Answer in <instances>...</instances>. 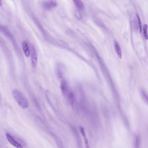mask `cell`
<instances>
[{
  "label": "cell",
  "mask_w": 148,
  "mask_h": 148,
  "mask_svg": "<svg viewBox=\"0 0 148 148\" xmlns=\"http://www.w3.org/2000/svg\"><path fill=\"white\" fill-rule=\"evenodd\" d=\"M12 94L16 101L21 107L23 109H26L28 107V101L22 92L15 89H13L12 91Z\"/></svg>",
  "instance_id": "1"
},
{
  "label": "cell",
  "mask_w": 148,
  "mask_h": 148,
  "mask_svg": "<svg viewBox=\"0 0 148 148\" xmlns=\"http://www.w3.org/2000/svg\"><path fill=\"white\" fill-rule=\"evenodd\" d=\"M6 137L8 142L13 146L17 148H22L23 147L21 144L15 138L12 137L10 134L8 133H6Z\"/></svg>",
  "instance_id": "2"
},
{
  "label": "cell",
  "mask_w": 148,
  "mask_h": 148,
  "mask_svg": "<svg viewBox=\"0 0 148 148\" xmlns=\"http://www.w3.org/2000/svg\"><path fill=\"white\" fill-rule=\"evenodd\" d=\"M31 61L33 68H36L37 63V53L34 46L31 47Z\"/></svg>",
  "instance_id": "3"
},
{
  "label": "cell",
  "mask_w": 148,
  "mask_h": 148,
  "mask_svg": "<svg viewBox=\"0 0 148 148\" xmlns=\"http://www.w3.org/2000/svg\"><path fill=\"white\" fill-rule=\"evenodd\" d=\"M57 5L55 0H50L47 1H44L43 3L42 6L46 10H49L56 7Z\"/></svg>",
  "instance_id": "4"
},
{
  "label": "cell",
  "mask_w": 148,
  "mask_h": 148,
  "mask_svg": "<svg viewBox=\"0 0 148 148\" xmlns=\"http://www.w3.org/2000/svg\"><path fill=\"white\" fill-rule=\"evenodd\" d=\"M22 47L24 54L27 57H29L30 55V50H29V46L26 41H23L22 43Z\"/></svg>",
  "instance_id": "5"
},
{
  "label": "cell",
  "mask_w": 148,
  "mask_h": 148,
  "mask_svg": "<svg viewBox=\"0 0 148 148\" xmlns=\"http://www.w3.org/2000/svg\"><path fill=\"white\" fill-rule=\"evenodd\" d=\"M114 46L118 56L120 59H121L122 57V53L121 47L119 43L116 40H114Z\"/></svg>",
  "instance_id": "6"
},
{
  "label": "cell",
  "mask_w": 148,
  "mask_h": 148,
  "mask_svg": "<svg viewBox=\"0 0 148 148\" xmlns=\"http://www.w3.org/2000/svg\"><path fill=\"white\" fill-rule=\"evenodd\" d=\"M75 5L79 10L83 11L85 9L84 4L81 0H73Z\"/></svg>",
  "instance_id": "7"
},
{
  "label": "cell",
  "mask_w": 148,
  "mask_h": 148,
  "mask_svg": "<svg viewBox=\"0 0 148 148\" xmlns=\"http://www.w3.org/2000/svg\"><path fill=\"white\" fill-rule=\"evenodd\" d=\"M60 88L63 94L66 95L68 91V86L66 81L63 80L61 81Z\"/></svg>",
  "instance_id": "8"
},
{
  "label": "cell",
  "mask_w": 148,
  "mask_h": 148,
  "mask_svg": "<svg viewBox=\"0 0 148 148\" xmlns=\"http://www.w3.org/2000/svg\"><path fill=\"white\" fill-rule=\"evenodd\" d=\"M68 99L69 101V103L71 105H73L75 102V96L72 92H70L68 93Z\"/></svg>",
  "instance_id": "9"
},
{
  "label": "cell",
  "mask_w": 148,
  "mask_h": 148,
  "mask_svg": "<svg viewBox=\"0 0 148 148\" xmlns=\"http://www.w3.org/2000/svg\"><path fill=\"white\" fill-rule=\"evenodd\" d=\"M148 26L147 24H145L143 27V35L145 39H146V40H148Z\"/></svg>",
  "instance_id": "10"
},
{
  "label": "cell",
  "mask_w": 148,
  "mask_h": 148,
  "mask_svg": "<svg viewBox=\"0 0 148 148\" xmlns=\"http://www.w3.org/2000/svg\"><path fill=\"white\" fill-rule=\"evenodd\" d=\"M80 130L81 133H82V134L83 136V137L84 138L85 142V144L86 145H88V141L87 139L86 136V133L85 132L84 129L83 128V127H81L80 128Z\"/></svg>",
  "instance_id": "11"
},
{
  "label": "cell",
  "mask_w": 148,
  "mask_h": 148,
  "mask_svg": "<svg viewBox=\"0 0 148 148\" xmlns=\"http://www.w3.org/2000/svg\"><path fill=\"white\" fill-rule=\"evenodd\" d=\"M141 95H142L143 99L146 102V103H147L148 96H147V94L146 93V92L144 90H142L141 91Z\"/></svg>",
  "instance_id": "12"
},
{
  "label": "cell",
  "mask_w": 148,
  "mask_h": 148,
  "mask_svg": "<svg viewBox=\"0 0 148 148\" xmlns=\"http://www.w3.org/2000/svg\"><path fill=\"white\" fill-rule=\"evenodd\" d=\"M140 144V138L139 136H137L135 140V147L138 148Z\"/></svg>",
  "instance_id": "13"
},
{
  "label": "cell",
  "mask_w": 148,
  "mask_h": 148,
  "mask_svg": "<svg viewBox=\"0 0 148 148\" xmlns=\"http://www.w3.org/2000/svg\"><path fill=\"white\" fill-rule=\"evenodd\" d=\"M137 18L138 19V26H139V32L141 33L142 31V22L141 21L140 17L138 16V14H137Z\"/></svg>",
  "instance_id": "14"
},
{
  "label": "cell",
  "mask_w": 148,
  "mask_h": 148,
  "mask_svg": "<svg viewBox=\"0 0 148 148\" xmlns=\"http://www.w3.org/2000/svg\"><path fill=\"white\" fill-rule=\"evenodd\" d=\"M2 4V0H0V7H1Z\"/></svg>",
  "instance_id": "15"
}]
</instances>
